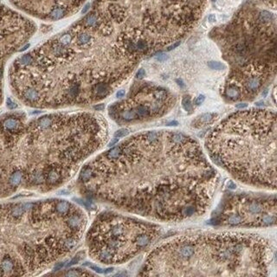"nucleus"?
Instances as JSON below:
<instances>
[{
  "label": "nucleus",
  "instance_id": "obj_1",
  "mask_svg": "<svg viewBox=\"0 0 277 277\" xmlns=\"http://www.w3.org/2000/svg\"><path fill=\"white\" fill-rule=\"evenodd\" d=\"M219 183L198 142L183 133H136L88 160L78 172L85 198L161 222L185 221L210 208Z\"/></svg>",
  "mask_w": 277,
  "mask_h": 277
},
{
  "label": "nucleus",
  "instance_id": "obj_2",
  "mask_svg": "<svg viewBox=\"0 0 277 277\" xmlns=\"http://www.w3.org/2000/svg\"><path fill=\"white\" fill-rule=\"evenodd\" d=\"M108 140L100 113L52 110L27 121L11 114L0 121V195L27 188L55 191L69 182Z\"/></svg>",
  "mask_w": 277,
  "mask_h": 277
},
{
  "label": "nucleus",
  "instance_id": "obj_3",
  "mask_svg": "<svg viewBox=\"0 0 277 277\" xmlns=\"http://www.w3.org/2000/svg\"><path fill=\"white\" fill-rule=\"evenodd\" d=\"M207 0H94L82 20L113 52L140 63L179 41L198 23Z\"/></svg>",
  "mask_w": 277,
  "mask_h": 277
},
{
  "label": "nucleus",
  "instance_id": "obj_4",
  "mask_svg": "<svg viewBox=\"0 0 277 277\" xmlns=\"http://www.w3.org/2000/svg\"><path fill=\"white\" fill-rule=\"evenodd\" d=\"M274 247L265 237L223 231L184 235L154 248L139 276H268Z\"/></svg>",
  "mask_w": 277,
  "mask_h": 277
},
{
  "label": "nucleus",
  "instance_id": "obj_5",
  "mask_svg": "<svg viewBox=\"0 0 277 277\" xmlns=\"http://www.w3.org/2000/svg\"><path fill=\"white\" fill-rule=\"evenodd\" d=\"M276 114L269 109L238 111L208 134L211 160L235 179L254 187L276 190Z\"/></svg>",
  "mask_w": 277,
  "mask_h": 277
},
{
  "label": "nucleus",
  "instance_id": "obj_6",
  "mask_svg": "<svg viewBox=\"0 0 277 277\" xmlns=\"http://www.w3.org/2000/svg\"><path fill=\"white\" fill-rule=\"evenodd\" d=\"M229 75L271 81L276 72V16L257 8H243L222 31Z\"/></svg>",
  "mask_w": 277,
  "mask_h": 277
},
{
  "label": "nucleus",
  "instance_id": "obj_7",
  "mask_svg": "<svg viewBox=\"0 0 277 277\" xmlns=\"http://www.w3.org/2000/svg\"><path fill=\"white\" fill-rule=\"evenodd\" d=\"M160 225L121 212L98 214L85 232L90 258L104 265L126 263L147 249L159 237Z\"/></svg>",
  "mask_w": 277,
  "mask_h": 277
},
{
  "label": "nucleus",
  "instance_id": "obj_8",
  "mask_svg": "<svg viewBox=\"0 0 277 277\" xmlns=\"http://www.w3.org/2000/svg\"><path fill=\"white\" fill-rule=\"evenodd\" d=\"M276 195L229 193L222 199L212 222L229 228H265L276 225Z\"/></svg>",
  "mask_w": 277,
  "mask_h": 277
},
{
  "label": "nucleus",
  "instance_id": "obj_9",
  "mask_svg": "<svg viewBox=\"0 0 277 277\" xmlns=\"http://www.w3.org/2000/svg\"><path fill=\"white\" fill-rule=\"evenodd\" d=\"M175 102V96L166 88L140 82L131 88L125 99L109 106L108 114L119 125L135 124L164 116Z\"/></svg>",
  "mask_w": 277,
  "mask_h": 277
},
{
  "label": "nucleus",
  "instance_id": "obj_10",
  "mask_svg": "<svg viewBox=\"0 0 277 277\" xmlns=\"http://www.w3.org/2000/svg\"><path fill=\"white\" fill-rule=\"evenodd\" d=\"M26 14L47 22H55L75 14L87 0H10Z\"/></svg>",
  "mask_w": 277,
  "mask_h": 277
},
{
  "label": "nucleus",
  "instance_id": "obj_11",
  "mask_svg": "<svg viewBox=\"0 0 277 277\" xmlns=\"http://www.w3.org/2000/svg\"><path fill=\"white\" fill-rule=\"evenodd\" d=\"M215 117L216 115L214 113H204L196 119V120L193 122V126H195V127H201L209 125L213 122Z\"/></svg>",
  "mask_w": 277,
  "mask_h": 277
},
{
  "label": "nucleus",
  "instance_id": "obj_12",
  "mask_svg": "<svg viewBox=\"0 0 277 277\" xmlns=\"http://www.w3.org/2000/svg\"><path fill=\"white\" fill-rule=\"evenodd\" d=\"M182 106L184 108V109L188 112V113H191L193 111V106L191 103V97L189 95H185L183 100H182Z\"/></svg>",
  "mask_w": 277,
  "mask_h": 277
},
{
  "label": "nucleus",
  "instance_id": "obj_13",
  "mask_svg": "<svg viewBox=\"0 0 277 277\" xmlns=\"http://www.w3.org/2000/svg\"><path fill=\"white\" fill-rule=\"evenodd\" d=\"M208 66L215 70H222V69H225L226 67L224 64H222L219 61H211L208 62Z\"/></svg>",
  "mask_w": 277,
  "mask_h": 277
},
{
  "label": "nucleus",
  "instance_id": "obj_14",
  "mask_svg": "<svg viewBox=\"0 0 277 277\" xmlns=\"http://www.w3.org/2000/svg\"><path fill=\"white\" fill-rule=\"evenodd\" d=\"M127 133H128V130H127V129L123 128V129H120V130L117 131V132L115 133V136H116V137H118V138H120V137H124V136H126Z\"/></svg>",
  "mask_w": 277,
  "mask_h": 277
},
{
  "label": "nucleus",
  "instance_id": "obj_15",
  "mask_svg": "<svg viewBox=\"0 0 277 277\" xmlns=\"http://www.w3.org/2000/svg\"><path fill=\"white\" fill-rule=\"evenodd\" d=\"M262 2H263L264 3H266L268 6L272 7L274 9H276V0H261Z\"/></svg>",
  "mask_w": 277,
  "mask_h": 277
},
{
  "label": "nucleus",
  "instance_id": "obj_16",
  "mask_svg": "<svg viewBox=\"0 0 277 277\" xmlns=\"http://www.w3.org/2000/svg\"><path fill=\"white\" fill-rule=\"evenodd\" d=\"M204 95H199V96H198L196 99H195V101H194V104L195 105H201L203 102H204Z\"/></svg>",
  "mask_w": 277,
  "mask_h": 277
},
{
  "label": "nucleus",
  "instance_id": "obj_17",
  "mask_svg": "<svg viewBox=\"0 0 277 277\" xmlns=\"http://www.w3.org/2000/svg\"><path fill=\"white\" fill-rule=\"evenodd\" d=\"M179 44H180V41H178V42H176V43H173V44H170L169 46L166 47V50H167V51H171V50H174L175 48H177Z\"/></svg>",
  "mask_w": 277,
  "mask_h": 277
},
{
  "label": "nucleus",
  "instance_id": "obj_18",
  "mask_svg": "<svg viewBox=\"0 0 277 277\" xmlns=\"http://www.w3.org/2000/svg\"><path fill=\"white\" fill-rule=\"evenodd\" d=\"M145 75H146L145 70H144L143 68H140V69H139V71L137 72L136 78H138L139 80H141V79H143V78H144Z\"/></svg>",
  "mask_w": 277,
  "mask_h": 277
},
{
  "label": "nucleus",
  "instance_id": "obj_19",
  "mask_svg": "<svg viewBox=\"0 0 277 277\" xmlns=\"http://www.w3.org/2000/svg\"><path fill=\"white\" fill-rule=\"evenodd\" d=\"M156 59H157L158 61H166V59H167V55H166L165 53H160L159 55H157Z\"/></svg>",
  "mask_w": 277,
  "mask_h": 277
},
{
  "label": "nucleus",
  "instance_id": "obj_20",
  "mask_svg": "<svg viewBox=\"0 0 277 277\" xmlns=\"http://www.w3.org/2000/svg\"><path fill=\"white\" fill-rule=\"evenodd\" d=\"M247 106H248V104L245 103V102H241V103H238V104L236 105V107L237 108H246Z\"/></svg>",
  "mask_w": 277,
  "mask_h": 277
},
{
  "label": "nucleus",
  "instance_id": "obj_21",
  "mask_svg": "<svg viewBox=\"0 0 277 277\" xmlns=\"http://www.w3.org/2000/svg\"><path fill=\"white\" fill-rule=\"evenodd\" d=\"M215 20H216L215 15H210V17H209V22H210V23H213V22H215Z\"/></svg>",
  "mask_w": 277,
  "mask_h": 277
},
{
  "label": "nucleus",
  "instance_id": "obj_22",
  "mask_svg": "<svg viewBox=\"0 0 277 277\" xmlns=\"http://www.w3.org/2000/svg\"><path fill=\"white\" fill-rule=\"evenodd\" d=\"M211 1H212V2H216L217 0H211Z\"/></svg>",
  "mask_w": 277,
  "mask_h": 277
}]
</instances>
